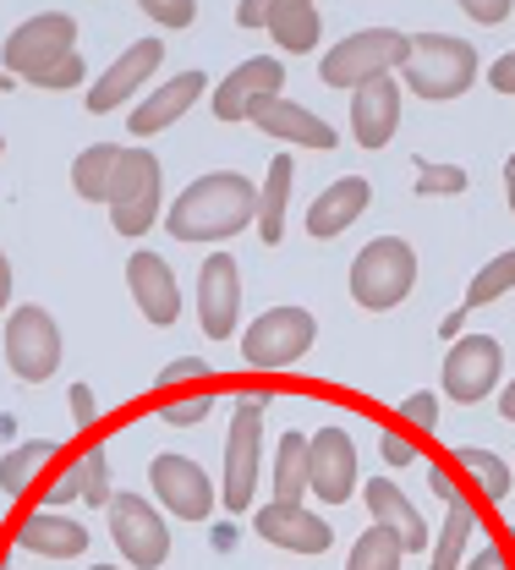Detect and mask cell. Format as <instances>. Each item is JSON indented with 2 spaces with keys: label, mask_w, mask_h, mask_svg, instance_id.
I'll list each match as a JSON object with an SVG mask.
<instances>
[{
  "label": "cell",
  "mask_w": 515,
  "mask_h": 570,
  "mask_svg": "<svg viewBox=\"0 0 515 570\" xmlns=\"http://www.w3.org/2000/svg\"><path fill=\"white\" fill-rule=\"evenodd\" d=\"M252 219H258V187H252L241 170H209V176L187 181L181 198L165 214L170 242H187V247L230 242V236H241Z\"/></svg>",
  "instance_id": "cell-1"
},
{
  "label": "cell",
  "mask_w": 515,
  "mask_h": 570,
  "mask_svg": "<svg viewBox=\"0 0 515 570\" xmlns=\"http://www.w3.org/2000/svg\"><path fill=\"white\" fill-rule=\"evenodd\" d=\"M110 225L116 236L127 242H143L148 230L165 219V170L148 148H121V165H116V181H110Z\"/></svg>",
  "instance_id": "cell-2"
},
{
  "label": "cell",
  "mask_w": 515,
  "mask_h": 570,
  "mask_svg": "<svg viewBox=\"0 0 515 570\" xmlns=\"http://www.w3.org/2000/svg\"><path fill=\"white\" fill-rule=\"evenodd\" d=\"M400 77L428 105L460 99L477 82V50L466 39H455V33H412V56H406Z\"/></svg>",
  "instance_id": "cell-3"
},
{
  "label": "cell",
  "mask_w": 515,
  "mask_h": 570,
  "mask_svg": "<svg viewBox=\"0 0 515 570\" xmlns=\"http://www.w3.org/2000/svg\"><path fill=\"white\" fill-rule=\"evenodd\" d=\"M264 412L269 395H241L236 417L225 433V478H220V504L225 510H252L258 499V472H264Z\"/></svg>",
  "instance_id": "cell-4"
},
{
  "label": "cell",
  "mask_w": 515,
  "mask_h": 570,
  "mask_svg": "<svg viewBox=\"0 0 515 570\" xmlns=\"http://www.w3.org/2000/svg\"><path fill=\"white\" fill-rule=\"evenodd\" d=\"M406 56H412V33H400V28H357L324 56L318 71H324L329 88H363L373 77H395L406 67Z\"/></svg>",
  "instance_id": "cell-5"
},
{
  "label": "cell",
  "mask_w": 515,
  "mask_h": 570,
  "mask_svg": "<svg viewBox=\"0 0 515 570\" xmlns=\"http://www.w3.org/2000/svg\"><path fill=\"white\" fill-rule=\"evenodd\" d=\"M412 285H417V253H412V242H400V236L368 242V247L357 253V264H351V302L368 307V313L400 307V302L412 296Z\"/></svg>",
  "instance_id": "cell-6"
},
{
  "label": "cell",
  "mask_w": 515,
  "mask_h": 570,
  "mask_svg": "<svg viewBox=\"0 0 515 570\" xmlns=\"http://www.w3.org/2000/svg\"><path fill=\"white\" fill-rule=\"evenodd\" d=\"M318 341V318L307 307H264L247 330H241V356L247 367L258 373H275V367H291L313 352Z\"/></svg>",
  "instance_id": "cell-7"
},
{
  "label": "cell",
  "mask_w": 515,
  "mask_h": 570,
  "mask_svg": "<svg viewBox=\"0 0 515 570\" xmlns=\"http://www.w3.org/2000/svg\"><path fill=\"white\" fill-rule=\"evenodd\" d=\"M61 356H67L61 324H56L39 302L11 307V318H6V367H11L22 384H44V379H56Z\"/></svg>",
  "instance_id": "cell-8"
},
{
  "label": "cell",
  "mask_w": 515,
  "mask_h": 570,
  "mask_svg": "<svg viewBox=\"0 0 515 570\" xmlns=\"http://www.w3.org/2000/svg\"><path fill=\"white\" fill-rule=\"evenodd\" d=\"M105 515H110V543L132 570H159L170 560V527L159 504H148L143 494H110Z\"/></svg>",
  "instance_id": "cell-9"
},
{
  "label": "cell",
  "mask_w": 515,
  "mask_h": 570,
  "mask_svg": "<svg viewBox=\"0 0 515 570\" xmlns=\"http://www.w3.org/2000/svg\"><path fill=\"white\" fill-rule=\"evenodd\" d=\"M72 50H77L72 17H67V11H39V17H28V22H17V28L6 33L0 67L28 82L33 71H44L50 61H61V56H72Z\"/></svg>",
  "instance_id": "cell-10"
},
{
  "label": "cell",
  "mask_w": 515,
  "mask_h": 570,
  "mask_svg": "<svg viewBox=\"0 0 515 570\" xmlns=\"http://www.w3.org/2000/svg\"><path fill=\"white\" fill-rule=\"evenodd\" d=\"M499 373H505V346L494 335H460L449 356H444V395L460 401V406H477L499 390Z\"/></svg>",
  "instance_id": "cell-11"
},
{
  "label": "cell",
  "mask_w": 515,
  "mask_h": 570,
  "mask_svg": "<svg viewBox=\"0 0 515 570\" xmlns=\"http://www.w3.org/2000/svg\"><path fill=\"white\" fill-rule=\"evenodd\" d=\"M148 483H153V504H165L176 521H209L215 515V478L192 455H170V450L153 455Z\"/></svg>",
  "instance_id": "cell-12"
},
{
  "label": "cell",
  "mask_w": 515,
  "mask_h": 570,
  "mask_svg": "<svg viewBox=\"0 0 515 570\" xmlns=\"http://www.w3.org/2000/svg\"><path fill=\"white\" fill-rule=\"evenodd\" d=\"M252 527L269 549H286V554H324L335 543L329 521L318 510H307L301 499H275V504H258L252 510Z\"/></svg>",
  "instance_id": "cell-13"
},
{
  "label": "cell",
  "mask_w": 515,
  "mask_h": 570,
  "mask_svg": "<svg viewBox=\"0 0 515 570\" xmlns=\"http://www.w3.org/2000/svg\"><path fill=\"white\" fill-rule=\"evenodd\" d=\"M307 489L324 504H346L357 489V444L346 428H318L307 439Z\"/></svg>",
  "instance_id": "cell-14"
},
{
  "label": "cell",
  "mask_w": 515,
  "mask_h": 570,
  "mask_svg": "<svg viewBox=\"0 0 515 570\" xmlns=\"http://www.w3.org/2000/svg\"><path fill=\"white\" fill-rule=\"evenodd\" d=\"M198 324L209 341H230L241 324V264L230 253H209L198 269Z\"/></svg>",
  "instance_id": "cell-15"
},
{
  "label": "cell",
  "mask_w": 515,
  "mask_h": 570,
  "mask_svg": "<svg viewBox=\"0 0 515 570\" xmlns=\"http://www.w3.org/2000/svg\"><path fill=\"white\" fill-rule=\"evenodd\" d=\"M159 67H165V45H159V39L127 45L110 67L93 77V88H88V116H110V110H121V105H127Z\"/></svg>",
  "instance_id": "cell-16"
},
{
  "label": "cell",
  "mask_w": 515,
  "mask_h": 570,
  "mask_svg": "<svg viewBox=\"0 0 515 570\" xmlns=\"http://www.w3.org/2000/svg\"><path fill=\"white\" fill-rule=\"evenodd\" d=\"M127 291H132L138 313H143L153 330H176V318H181V285H176L170 258L138 247V253L127 258Z\"/></svg>",
  "instance_id": "cell-17"
},
{
  "label": "cell",
  "mask_w": 515,
  "mask_h": 570,
  "mask_svg": "<svg viewBox=\"0 0 515 570\" xmlns=\"http://www.w3.org/2000/svg\"><path fill=\"white\" fill-rule=\"evenodd\" d=\"M247 121L258 127V132H269V138L280 142H296V148H313V154H329L340 132L318 116V110H307V105H296L286 94H269V99H258L252 110H247Z\"/></svg>",
  "instance_id": "cell-18"
},
{
  "label": "cell",
  "mask_w": 515,
  "mask_h": 570,
  "mask_svg": "<svg viewBox=\"0 0 515 570\" xmlns=\"http://www.w3.org/2000/svg\"><path fill=\"white\" fill-rule=\"evenodd\" d=\"M269 94H286V67L275 56H252L215 82V121H247V110Z\"/></svg>",
  "instance_id": "cell-19"
},
{
  "label": "cell",
  "mask_w": 515,
  "mask_h": 570,
  "mask_svg": "<svg viewBox=\"0 0 515 570\" xmlns=\"http://www.w3.org/2000/svg\"><path fill=\"white\" fill-rule=\"evenodd\" d=\"M209 94V71H176V77H165L153 94H148L143 105L127 116V127H132V138H153V132H165V127H176L198 99Z\"/></svg>",
  "instance_id": "cell-20"
},
{
  "label": "cell",
  "mask_w": 515,
  "mask_h": 570,
  "mask_svg": "<svg viewBox=\"0 0 515 570\" xmlns=\"http://www.w3.org/2000/svg\"><path fill=\"white\" fill-rule=\"evenodd\" d=\"M395 132H400V82L373 77L363 88H351V138L363 148H389Z\"/></svg>",
  "instance_id": "cell-21"
},
{
  "label": "cell",
  "mask_w": 515,
  "mask_h": 570,
  "mask_svg": "<svg viewBox=\"0 0 515 570\" xmlns=\"http://www.w3.org/2000/svg\"><path fill=\"white\" fill-rule=\"evenodd\" d=\"M373 204V187L368 176H340V181H329L313 204H307V236H318V242H329V236H346Z\"/></svg>",
  "instance_id": "cell-22"
},
{
  "label": "cell",
  "mask_w": 515,
  "mask_h": 570,
  "mask_svg": "<svg viewBox=\"0 0 515 570\" xmlns=\"http://www.w3.org/2000/svg\"><path fill=\"white\" fill-rule=\"evenodd\" d=\"M17 549L22 554H44V560H77L88 549V527L67 510H28L17 521Z\"/></svg>",
  "instance_id": "cell-23"
},
{
  "label": "cell",
  "mask_w": 515,
  "mask_h": 570,
  "mask_svg": "<svg viewBox=\"0 0 515 570\" xmlns=\"http://www.w3.org/2000/svg\"><path fill=\"white\" fill-rule=\"evenodd\" d=\"M363 499H368V515H373V521H378V527H389V532L406 543V554L434 543V538H428V521H423V510L400 494L389 478H373L368 489H363Z\"/></svg>",
  "instance_id": "cell-24"
},
{
  "label": "cell",
  "mask_w": 515,
  "mask_h": 570,
  "mask_svg": "<svg viewBox=\"0 0 515 570\" xmlns=\"http://www.w3.org/2000/svg\"><path fill=\"white\" fill-rule=\"evenodd\" d=\"M291 181H296V165L291 154H275L269 159V170H264V187H258V242L264 247H275V242H286V214H291Z\"/></svg>",
  "instance_id": "cell-25"
},
{
  "label": "cell",
  "mask_w": 515,
  "mask_h": 570,
  "mask_svg": "<svg viewBox=\"0 0 515 570\" xmlns=\"http://www.w3.org/2000/svg\"><path fill=\"white\" fill-rule=\"evenodd\" d=\"M264 28L275 33V45H280V50L307 56V50H318L324 17H318V6H313V0H275V6H269V17H264Z\"/></svg>",
  "instance_id": "cell-26"
},
{
  "label": "cell",
  "mask_w": 515,
  "mask_h": 570,
  "mask_svg": "<svg viewBox=\"0 0 515 570\" xmlns=\"http://www.w3.org/2000/svg\"><path fill=\"white\" fill-rule=\"evenodd\" d=\"M116 165H121V142H88L72 159V193L82 204H105L110 181H116Z\"/></svg>",
  "instance_id": "cell-27"
},
{
  "label": "cell",
  "mask_w": 515,
  "mask_h": 570,
  "mask_svg": "<svg viewBox=\"0 0 515 570\" xmlns=\"http://www.w3.org/2000/svg\"><path fill=\"white\" fill-rule=\"evenodd\" d=\"M56 455H61V444H56V439H22L17 450H6V461H0V494L22 499L28 494V483H33Z\"/></svg>",
  "instance_id": "cell-28"
},
{
  "label": "cell",
  "mask_w": 515,
  "mask_h": 570,
  "mask_svg": "<svg viewBox=\"0 0 515 570\" xmlns=\"http://www.w3.org/2000/svg\"><path fill=\"white\" fill-rule=\"evenodd\" d=\"M472 538H477V510H472L466 499H449L439 538H434V549H428V554H434V566L428 570H460L466 549H472Z\"/></svg>",
  "instance_id": "cell-29"
},
{
  "label": "cell",
  "mask_w": 515,
  "mask_h": 570,
  "mask_svg": "<svg viewBox=\"0 0 515 570\" xmlns=\"http://www.w3.org/2000/svg\"><path fill=\"white\" fill-rule=\"evenodd\" d=\"M455 466H460V472L483 489V499H494V504L511 494V483H515L511 461H499L494 450H477V444H460V450H455Z\"/></svg>",
  "instance_id": "cell-30"
},
{
  "label": "cell",
  "mask_w": 515,
  "mask_h": 570,
  "mask_svg": "<svg viewBox=\"0 0 515 570\" xmlns=\"http://www.w3.org/2000/svg\"><path fill=\"white\" fill-rule=\"evenodd\" d=\"M406 566V543L389 532V527H378L373 521L368 532L351 543V554H346V570H400Z\"/></svg>",
  "instance_id": "cell-31"
},
{
  "label": "cell",
  "mask_w": 515,
  "mask_h": 570,
  "mask_svg": "<svg viewBox=\"0 0 515 570\" xmlns=\"http://www.w3.org/2000/svg\"><path fill=\"white\" fill-rule=\"evenodd\" d=\"M269 483H275V499H301L307 494V439H301L296 428L280 439V450H275Z\"/></svg>",
  "instance_id": "cell-32"
},
{
  "label": "cell",
  "mask_w": 515,
  "mask_h": 570,
  "mask_svg": "<svg viewBox=\"0 0 515 570\" xmlns=\"http://www.w3.org/2000/svg\"><path fill=\"white\" fill-rule=\"evenodd\" d=\"M209 412H215V384H192V390L159 395V423L170 428H198Z\"/></svg>",
  "instance_id": "cell-33"
},
{
  "label": "cell",
  "mask_w": 515,
  "mask_h": 570,
  "mask_svg": "<svg viewBox=\"0 0 515 570\" xmlns=\"http://www.w3.org/2000/svg\"><path fill=\"white\" fill-rule=\"evenodd\" d=\"M505 291H515V253H499V258H488L472 285H466V307H488V302H499Z\"/></svg>",
  "instance_id": "cell-34"
},
{
  "label": "cell",
  "mask_w": 515,
  "mask_h": 570,
  "mask_svg": "<svg viewBox=\"0 0 515 570\" xmlns=\"http://www.w3.org/2000/svg\"><path fill=\"white\" fill-rule=\"evenodd\" d=\"M460 193H466V170L460 165L417 159V198H460Z\"/></svg>",
  "instance_id": "cell-35"
},
{
  "label": "cell",
  "mask_w": 515,
  "mask_h": 570,
  "mask_svg": "<svg viewBox=\"0 0 515 570\" xmlns=\"http://www.w3.org/2000/svg\"><path fill=\"white\" fill-rule=\"evenodd\" d=\"M209 362L204 356H176V362H165L159 367V395H170V390H192V384H209Z\"/></svg>",
  "instance_id": "cell-36"
},
{
  "label": "cell",
  "mask_w": 515,
  "mask_h": 570,
  "mask_svg": "<svg viewBox=\"0 0 515 570\" xmlns=\"http://www.w3.org/2000/svg\"><path fill=\"white\" fill-rule=\"evenodd\" d=\"M88 77V67H82V50H72V56H61V61H50L44 71H33L28 82L33 88H50V94H67V88H77Z\"/></svg>",
  "instance_id": "cell-37"
},
{
  "label": "cell",
  "mask_w": 515,
  "mask_h": 570,
  "mask_svg": "<svg viewBox=\"0 0 515 570\" xmlns=\"http://www.w3.org/2000/svg\"><path fill=\"white\" fill-rule=\"evenodd\" d=\"M110 494H116L110 489V461H105V450H88L82 455V504H99L105 510Z\"/></svg>",
  "instance_id": "cell-38"
},
{
  "label": "cell",
  "mask_w": 515,
  "mask_h": 570,
  "mask_svg": "<svg viewBox=\"0 0 515 570\" xmlns=\"http://www.w3.org/2000/svg\"><path fill=\"white\" fill-rule=\"evenodd\" d=\"M138 6H143L148 22H159V28H170V33H181V28L198 22V0H138Z\"/></svg>",
  "instance_id": "cell-39"
},
{
  "label": "cell",
  "mask_w": 515,
  "mask_h": 570,
  "mask_svg": "<svg viewBox=\"0 0 515 570\" xmlns=\"http://www.w3.org/2000/svg\"><path fill=\"white\" fill-rule=\"evenodd\" d=\"M77 499H82V461H67V466L56 472V483L44 489L39 504H77Z\"/></svg>",
  "instance_id": "cell-40"
},
{
  "label": "cell",
  "mask_w": 515,
  "mask_h": 570,
  "mask_svg": "<svg viewBox=\"0 0 515 570\" xmlns=\"http://www.w3.org/2000/svg\"><path fill=\"white\" fill-rule=\"evenodd\" d=\"M400 417H406L412 428H439V395H434V390L406 395V401H400Z\"/></svg>",
  "instance_id": "cell-41"
},
{
  "label": "cell",
  "mask_w": 515,
  "mask_h": 570,
  "mask_svg": "<svg viewBox=\"0 0 515 570\" xmlns=\"http://www.w3.org/2000/svg\"><path fill=\"white\" fill-rule=\"evenodd\" d=\"M455 6H460L472 22H483V28H499V22L515 11V0H455Z\"/></svg>",
  "instance_id": "cell-42"
},
{
  "label": "cell",
  "mask_w": 515,
  "mask_h": 570,
  "mask_svg": "<svg viewBox=\"0 0 515 570\" xmlns=\"http://www.w3.org/2000/svg\"><path fill=\"white\" fill-rule=\"evenodd\" d=\"M378 455H384L389 466H412V461H417V444H412L406 433H395V428H384V439H378Z\"/></svg>",
  "instance_id": "cell-43"
},
{
  "label": "cell",
  "mask_w": 515,
  "mask_h": 570,
  "mask_svg": "<svg viewBox=\"0 0 515 570\" xmlns=\"http://www.w3.org/2000/svg\"><path fill=\"white\" fill-rule=\"evenodd\" d=\"M72 417H77V428L99 423V401H93V390H88V384H72Z\"/></svg>",
  "instance_id": "cell-44"
},
{
  "label": "cell",
  "mask_w": 515,
  "mask_h": 570,
  "mask_svg": "<svg viewBox=\"0 0 515 570\" xmlns=\"http://www.w3.org/2000/svg\"><path fill=\"white\" fill-rule=\"evenodd\" d=\"M488 88H499V94H515V50H505L494 67H488Z\"/></svg>",
  "instance_id": "cell-45"
},
{
  "label": "cell",
  "mask_w": 515,
  "mask_h": 570,
  "mask_svg": "<svg viewBox=\"0 0 515 570\" xmlns=\"http://www.w3.org/2000/svg\"><path fill=\"white\" fill-rule=\"evenodd\" d=\"M269 6H275V0H241V6H236V28H264Z\"/></svg>",
  "instance_id": "cell-46"
},
{
  "label": "cell",
  "mask_w": 515,
  "mask_h": 570,
  "mask_svg": "<svg viewBox=\"0 0 515 570\" xmlns=\"http://www.w3.org/2000/svg\"><path fill=\"white\" fill-rule=\"evenodd\" d=\"M466 570H511V560H505V549H488V543H483V549L472 554V566Z\"/></svg>",
  "instance_id": "cell-47"
},
{
  "label": "cell",
  "mask_w": 515,
  "mask_h": 570,
  "mask_svg": "<svg viewBox=\"0 0 515 570\" xmlns=\"http://www.w3.org/2000/svg\"><path fill=\"white\" fill-rule=\"evenodd\" d=\"M11 291H17V281H11V258L0 253V313L11 307Z\"/></svg>",
  "instance_id": "cell-48"
},
{
  "label": "cell",
  "mask_w": 515,
  "mask_h": 570,
  "mask_svg": "<svg viewBox=\"0 0 515 570\" xmlns=\"http://www.w3.org/2000/svg\"><path fill=\"white\" fill-rule=\"evenodd\" d=\"M428 483H434V494H439L444 504H449V499H460V494H455V483H449V472H444V466H434V478H428Z\"/></svg>",
  "instance_id": "cell-49"
},
{
  "label": "cell",
  "mask_w": 515,
  "mask_h": 570,
  "mask_svg": "<svg viewBox=\"0 0 515 570\" xmlns=\"http://www.w3.org/2000/svg\"><path fill=\"white\" fill-rule=\"evenodd\" d=\"M499 417H505V423H515V379L499 390Z\"/></svg>",
  "instance_id": "cell-50"
},
{
  "label": "cell",
  "mask_w": 515,
  "mask_h": 570,
  "mask_svg": "<svg viewBox=\"0 0 515 570\" xmlns=\"http://www.w3.org/2000/svg\"><path fill=\"white\" fill-rule=\"evenodd\" d=\"M460 324H466V313H449V318L439 324V335L444 341H460Z\"/></svg>",
  "instance_id": "cell-51"
},
{
  "label": "cell",
  "mask_w": 515,
  "mask_h": 570,
  "mask_svg": "<svg viewBox=\"0 0 515 570\" xmlns=\"http://www.w3.org/2000/svg\"><path fill=\"white\" fill-rule=\"evenodd\" d=\"M505 198H511V214H515V154L505 159Z\"/></svg>",
  "instance_id": "cell-52"
},
{
  "label": "cell",
  "mask_w": 515,
  "mask_h": 570,
  "mask_svg": "<svg viewBox=\"0 0 515 570\" xmlns=\"http://www.w3.org/2000/svg\"><path fill=\"white\" fill-rule=\"evenodd\" d=\"M88 570H121V566H88Z\"/></svg>",
  "instance_id": "cell-53"
},
{
  "label": "cell",
  "mask_w": 515,
  "mask_h": 570,
  "mask_svg": "<svg viewBox=\"0 0 515 570\" xmlns=\"http://www.w3.org/2000/svg\"><path fill=\"white\" fill-rule=\"evenodd\" d=\"M0 154H6V138H0Z\"/></svg>",
  "instance_id": "cell-54"
}]
</instances>
